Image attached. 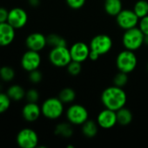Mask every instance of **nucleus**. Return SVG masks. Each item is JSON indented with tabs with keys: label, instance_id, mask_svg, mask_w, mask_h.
Instances as JSON below:
<instances>
[{
	"label": "nucleus",
	"instance_id": "obj_8",
	"mask_svg": "<svg viewBox=\"0 0 148 148\" xmlns=\"http://www.w3.org/2000/svg\"><path fill=\"white\" fill-rule=\"evenodd\" d=\"M16 141L21 148H35L38 145V135L33 129L23 128L17 133Z\"/></svg>",
	"mask_w": 148,
	"mask_h": 148
},
{
	"label": "nucleus",
	"instance_id": "obj_33",
	"mask_svg": "<svg viewBox=\"0 0 148 148\" xmlns=\"http://www.w3.org/2000/svg\"><path fill=\"white\" fill-rule=\"evenodd\" d=\"M9 15V10H7L4 7H0V23H5L7 22Z\"/></svg>",
	"mask_w": 148,
	"mask_h": 148
},
{
	"label": "nucleus",
	"instance_id": "obj_34",
	"mask_svg": "<svg viewBox=\"0 0 148 148\" xmlns=\"http://www.w3.org/2000/svg\"><path fill=\"white\" fill-rule=\"evenodd\" d=\"M99 56H100L97 52H95L93 50H91L90 51V54H89V59L90 60H92V61H97L99 58Z\"/></svg>",
	"mask_w": 148,
	"mask_h": 148
},
{
	"label": "nucleus",
	"instance_id": "obj_26",
	"mask_svg": "<svg viewBox=\"0 0 148 148\" xmlns=\"http://www.w3.org/2000/svg\"><path fill=\"white\" fill-rule=\"evenodd\" d=\"M128 74L120 71L113 78V84L120 88H124L128 82Z\"/></svg>",
	"mask_w": 148,
	"mask_h": 148
},
{
	"label": "nucleus",
	"instance_id": "obj_28",
	"mask_svg": "<svg viewBox=\"0 0 148 148\" xmlns=\"http://www.w3.org/2000/svg\"><path fill=\"white\" fill-rule=\"evenodd\" d=\"M67 71L71 75L76 76L80 74L82 70V65L81 62H76V61H72L68 65H67Z\"/></svg>",
	"mask_w": 148,
	"mask_h": 148
},
{
	"label": "nucleus",
	"instance_id": "obj_15",
	"mask_svg": "<svg viewBox=\"0 0 148 148\" xmlns=\"http://www.w3.org/2000/svg\"><path fill=\"white\" fill-rule=\"evenodd\" d=\"M41 114V107L37 102H27L22 108V116L28 122L36 121Z\"/></svg>",
	"mask_w": 148,
	"mask_h": 148
},
{
	"label": "nucleus",
	"instance_id": "obj_6",
	"mask_svg": "<svg viewBox=\"0 0 148 148\" xmlns=\"http://www.w3.org/2000/svg\"><path fill=\"white\" fill-rule=\"evenodd\" d=\"M88 117L87 109L80 104H73L66 111V119L72 125L81 126L88 120Z\"/></svg>",
	"mask_w": 148,
	"mask_h": 148
},
{
	"label": "nucleus",
	"instance_id": "obj_14",
	"mask_svg": "<svg viewBox=\"0 0 148 148\" xmlns=\"http://www.w3.org/2000/svg\"><path fill=\"white\" fill-rule=\"evenodd\" d=\"M25 45L28 49L34 51H41L47 45L46 36L39 32H33L27 36L25 39Z\"/></svg>",
	"mask_w": 148,
	"mask_h": 148
},
{
	"label": "nucleus",
	"instance_id": "obj_31",
	"mask_svg": "<svg viewBox=\"0 0 148 148\" xmlns=\"http://www.w3.org/2000/svg\"><path fill=\"white\" fill-rule=\"evenodd\" d=\"M65 1L67 5L73 10H79L82 8L86 2V0H65Z\"/></svg>",
	"mask_w": 148,
	"mask_h": 148
},
{
	"label": "nucleus",
	"instance_id": "obj_19",
	"mask_svg": "<svg viewBox=\"0 0 148 148\" xmlns=\"http://www.w3.org/2000/svg\"><path fill=\"white\" fill-rule=\"evenodd\" d=\"M99 124L92 120H87L84 124L81 125L82 134L87 138H93L98 134Z\"/></svg>",
	"mask_w": 148,
	"mask_h": 148
},
{
	"label": "nucleus",
	"instance_id": "obj_2",
	"mask_svg": "<svg viewBox=\"0 0 148 148\" xmlns=\"http://www.w3.org/2000/svg\"><path fill=\"white\" fill-rule=\"evenodd\" d=\"M145 35L139 27L126 29L122 36V43L125 49L135 51L144 44Z\"/></svg>",
	"mask_w": 148,
	"mask_h": 148
},
{
	"label": "nucleus",
	"instance_id": "obj_32",
	"mask_svg": "<svg viewBox=\"0 0 148 148\" xmlns=\"http://www.w3.org/2000/svg\"><path fill=\"white\" fill-rule=\"evenodd\" d=\"M139 28L144 33V35H148V15L140 18L139 22Z\"/></svg>",
	"mask_w": 148,
	"mask_h": 148
},
{
	"label": "nucleus",
	"instance_id": "obj_3",
	"mask_svg": "<svg viewBox=\"0 0 148 148\" xmlns=\"http://www.w3.org/2000/svg\"><path fill=\"white\" fill-rule=\"evenodd\" d=\"M42 114L49 120H57L64 114V103L58 97L46 99L41 106Z\"/></svg>",
	"mask_w": 148,
	"mask_h": 148
},
{
	"label": "nucleus",
	"instance_id": "obj_35",
	"mask_svg": "<svg viewBox=\"0 0 148 148\" xmlns=\"http://www.w3.org/2000/svg\"><path fill=\"white\" fill-rule=\"evenodd\" d=\"M29 4L32 7H38L40 4V0H28Z\"/></svg>",
	"mask_w": 148,
	"mask_h": 148
},
{
	"label": "nucleus",
	"instance_id": "obj_4",
	"mask_svg": "<svg viewBox=\"0 0 148 148\" xmlns=\"http://www.w3.org/2000/svg\"><path fill=\"white\" fill-rule=\"evenodd\" d=\"M138 64V59L135 53L129 49H124L119 53L116 57V66L121 72L130 74L133 72Z\"/></svg>",
	"mask_w": 148,
	"mask_h": 148
},
{
	"label": "nucleus",
	"instance_id": "obj_23",
	"mask_svg": "<svg viewBox=\"0 0 148 148\" xmlns=\"http://www.w3.org/2000/svg\"><path fill=\"white\" fill-rule=\"evenodd\" d=\"M47 45L51 46V48L55 47H61V46H67L66 40L58 34H50L46 36Z\"/></svg>",
	"mask_w": 148,
	"mask_h": 148
},
{
	"label": "nucleus",
	"instance_id": "obj_18",
	"mask_svg": "<svg viewBox=\"0 0 148 148\" xmlns=\"http://www.w3.org/2000/svg\"><path fill=\"white\" fill-rule=\"evenodd\" d=\"M6 94L8 95V96L10 98L11 101H20L24 98H25L26 92L22 86H20L18 84H14L8 88Z\"/></svg>",
	"mask_w": 148,
	"mask_h": 148
},
{
	"label": "nucleus",
	"instance_id": "obj_16",
	"mask_svg": "<svg viewBox=\"0 0 148 148\" xmlns=\"http://www.w3.org/2000/svg\"><path fill=\"white\" fill-rule=\"evenodd\" d=\"M15 29L7 22L0 23V47H6L15 39Z\"/></svg>",
	"mask_w": 148,
	"mask_h": 148
},
{
	"label": "nucleus",
	"instance_id": "obj_25",
	"mask_svg": "<svg viewBox=\"0 0 148 148\" xmlns=\"http://www.w3.org/2000/svg\"><path fill=\"white\" fill-rule=\"evenodd\" d=\"M15 77V70L9 66H3L0 68V78L5 82H10Z\"/></svg>",
	"mask_w": 148,
	"mask_h": 148
},
{
	"label": "nucleus",
	"instance_id": "obj_5",
	"mask_svg": "<svg viewBox=\"0 0 148 148\" xmlns=\"http://www.w3.org/2000/svg\"><path fill=\"white\" fill-rule=\"evenodd\" d=\"M49 60L51 63L57 68L67 67L72 61L70 49H68L67 46L52 48L49 53Z\"/></svg>",
	"mask_w": 148,
	"mask_h": 148
},
{
	"label": "nucleus",
	"instance_id": "obj_9",
	"mask_svg": "<svg viewBox=\"0 0 148 148\" xmlns=\"http://www.w3.org/2000/svg\"><path fill=\"white\" fill-rule=\"evenodd\" d=\"M117 24L123 29L126 30L134 27H137L140 22L139 16L135 14L133 10L123 9L116 16Z\"/></svg>",
	"mask_w": 148,
	"mask_h": 148
},
{
	"label": "nucleus",
	"instance_id": "obj_21",
	"mask_svg": "<svg viewBox=\"0 0 148 148\" xmlns=\"http://www.w3.org/2000/svg\"><path fill=\"white\" fill-rule=\"evenodd\" d=\"M54 133L56 135L62 137V138H70L73 134V129L71 125V123H66V122H62L58 124L55 127Z\"/></svg>",
	"mask_w": 148,
	"mask_h": 148
},
{
	"label": "nucleus",
	"instance_id": "obj_30",
	"mask_svg": "<svg viewBox=\"0 0 148 148\" xmlns=\"http://www.w3.org/2000/svg\"><path fill=\"white\" fill-rule=\"evenodd\" d=\"M25 98L27 100V102H38L39 99V93L37 89L31 88L26 91Z\"/></svg>",
	"mask_w": 148,
	"mask_h": 148
},
{
	"label": "nucleus",
	"instance_id": "obj_20",
	"mask_svg": "<svg viewBox=\"0 0 148 148\" xmlns=\"http://www.w3.org/2000/svg\"><path fill=\"white\" fill-rule=\"evenodd\" d=\"M117 113V121L118 123L121 126H127L133 121V113L130 109L126 108H122L116 111Z\"/></svg>",
	"mask_w": 148,
	"mask_h": 148
},
{
	"label": "nucleus",
	"instance_id": "obj_7",
	"mask_svg": "<svg viewBox=\"0 0 148 148\" xmlns=\"http://www.w3.org/2000/svg\"><path fill=\"white\" fill-rule=\"evenodd\" d=\"M113 42L111 36L106 34H99L95 36L90 42V49L97 52L99 56L107 54L113 48Z\"/></svg>",
	"mask_w": 148,
	"mask_h": 148
},
{
	"label": "nucleus",
	"instance_id": "obj_17",
	"mask_svg": "<svg viewBox=\"0 0 148 148\" xmlns=\"http://www.w3.org/2000/svg\"><path fill=\"white\" fill-rule=\"evenodd\" d=\"M104 9L109 16H116L123 10L122 1L121 0H105Z\"/></svg>",
	"mask_w": 148,
	"mask_h": 148
},
{
	"label": "nucleus",
	"instance_id": "obj_22",
	"mask_svg": "<svg viewBox=\"0 0 148 148\" xmlns=\"http://www.w3.org/2000/svg\"><path fill=\"white\" fill-rule=\"evenodd\" d=\"M58 98L61 100V101L64 104H68V103H72L74 101L75 98H76V92L71 88H63L58 95Z\"/></svg>",
	"mask_w": 148,
	"mask_h": 148
},
{
	"label": "nucleus",
	"instance_id": "obj_12",
	"mask_svg": "<svg viewBox=\"0 0 148 148\" xmlns=\"http://www.w3.org/2000/svg\"><path fill=\"white\" fill-rule=\"evenodd\" d=\"M97 123L99 124V127L103 129L113 128L118 123L116 111L106 108L98 114Z\"/></svg>",
	"mask_w": 148,
	"mask_h": 148
},
{
	"label": "nucleus",
	"instance_id": "obj_24",
	"mask_svg": "<svg viewBox=\"0 0 148 148\" xmlns=\"http://www.w3.org/2000/svg\"><path fill=\"white\" fill-rule=\"evenodd\" d=\"M133 11L139 16V18H142L148 15V1L147 0H138L134 6Z\"/></svg>",
	"mask_w": 148,
	"mask_h": 148
},
{
	"label": "nucleus",
	"instance_id": "obj_10",
	"mask_svg": "<svg viewBox=\"0 0 148 148\" xmlns=\"http://www.w3.org/2000/svg\"><path fill=\"white\" fill-rule=\"evenodd\" d=\"M28 22V14L23 8L15 7L9 10L7 23H10L15 29L24 28Z\"/></svg>",
	"mask_w": 148,
	"mask_h": 148
},
{
	"label": "nucleus",
	"instance_id": "obj_37",
	"mask_svg": "<svg viewBox=\"0 0 148 148\" xmlns=\"http://www.w3.org/2000/svg\"><path fill=\"white\" fill-rule=\"evenodd\" d=\"M147 69H148V63H147Z\"/></svg>",
	"mask_w": 148,
	"mask_h": 148
},
{
	"label": "nucleus",
	"instance_id": "obj_36",
	"mask_svg": "<svg viewBox=\"0 0 148 148\" xmlns=\"http://www.w3.org/2000/svg\"><path fill=\"white\" fill-rule=\"evenodd\" d=\"M144 44L147 45L148 46V35L145 36V39H144Z\"/></svg>",
	"mask_w": 148,
	"mask_h": 148
},
{
	"label": "nucleus",
	"instance_id": "obj_1",
	"mask_svg": "<svg viewBox=\"0 0 148 148\" xmlns=\"http://www.w3.org/2000/svg\"><path fill=\"white\" fill-rule=\"evenodd\" d=\"M127 96L123 88L112 86L106 88L101 94V101L105 108L118 111L126 104Z\"/></svg>",
	"mask_w": 148,
	"mask_h": 148
},
{
	"label": "nucleus",
	"instance_id": "obj_11",
	"mask_svg": "<svg viewBox=\"0 0 148 148\" xmlns=\"http://www.w3.org/2000/svg\"><path fill=\"white\" fill-rule=\"evenodd\" d=\"M41 64V56L39 52L28 49L21 57V67L24 70L31 72L38 69Z\"/></svg>",
	"mask_w": 148,
	"mask_h": 148
},
{
	"label": "nucleus",
	"instance_id": "obj_13",
	"mask_svg": "<svg viewBox=\"0 0 148 148\" xmlns=\"http://www.w3.org/2000/svg\"><path fill=\"white\" fill-rule=\"evenodd\" d=\"M90 51V46H88L84 42H77L73 43L70 49L72 61H76L81 63L89 58Z\"/></svg>",
	"mask_w": 148,
	"mask_h": 148
},
{
	"label": "nucleus",
	"instance_id": "obj_27",
	"mask_svg": "<svg viewBox=\"0 0 148 148\" xmlns=\"http://www.w3.org/2000/svg\"><path fill=\"white\" fill-rule=\"evenodd\" d=\"M11 100L7 94L0 92V114L5 113L10 107Z\"/></svg>",
	"mask_w": 148,
	"mask_h": 148
},
{
	"label": "nucleus",
	"instance_id": "obj_29",
	"mask_svg": "<svg viewBox=\"0 0 148 148\" xmlns=\"http://www.w3.org/2000/svg\"><path fill=\"white\" fill-rule=\"evenodd\" d=\"M42 79H43V75L41 71L38 70V69L29 72V80L31 82L37 84V83H39L42 81Z\"/></svg>",
	"mask_w": 148,
	"mask_h": 148
}]
</instances>
